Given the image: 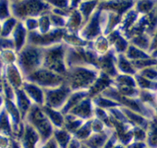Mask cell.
Instances as JSON below:
<instances>
[{
	"label": "cell",
	"instance_id": "cell-1",
	"mask_svg": "<svg viewBox=\"0 0 157 148\" xmlns=\"http://www.w3.org/2000/svg\"><path fill=\"white\" fill-rule=\"evenodd\" d=\"M12 16L19 21L28 18H39L47 14L52 6L46 0H17L10 4Z\"/></svg>",
	"mask_w": 157,
	"mask_h": 148
},
{
	"label": "cell",
	"instance_id": "cell-2",
	"mask_svg": "<svg viewBox=\"0 0 157 148\" xmlns=\"http://www.w3.org/2000/svg\"><path fill=\"white\" fill-rule=\"evenodd\" d=\"M98 78L97 72L85 67H72L66 74L65 83L71 90L90 88Z\"/></svg>",
	"mask_w": 157,
	"mask_h": 148
},
{
	"label": "cell",
	"instance_id": "cell-3",
	"mask_svg": "<svg viewBox=\"0 0 157 148\" xmlns=\"http://www.w3.org/2000/svg\"><path fill=\"white\" fill-rule=\"evenodd\" d=\"M27 78L29 80V81L36 84L39 87L42 86L48 89L56 88L65 83L64 78L62 75L52 72V70H49L46 68L37 69L29 75Z\"/></svg>",
	"mask_w": 157,
	"mask_h": 148
},
{
	"label": "cell",
	"instance_id": "cell-4",
	"mask_svg": "<svg viewBox=\"0 0 157 148\" xmlns=\"http://www.w3.org/2000/svg\"><path fill=\"white\" fill-rule=\"evenodd\" d=\"M43 50L33 46H29L24 49L20 56L22 69L26 75H30L39 69V66L43 63Z\"/></svg>",
	"mask_w": 157,
	"mask_h": 148
},
{
	"label": "cell",
	"instance_id": "cell-5",
	"mask_svg": "<svg viewBox=\"0 0 157 148\" xmlns=\"http://www.w3.org/2000/svg\"><path fill=\"white\" fill-rule=\"evenodd\" d=\"M70 88L66 83L56 88L48 89L46 93V101L47 103L46 107L56 110L62 109L70 96Z\"/></svg>",
	"mask_w": 157,
	"mask_h": 148
},
{
	"label": "cell",
	"instance_id": "cell-6",
	"mask_svg": "<svg viewBox=\"0 0 157 148\" xmlns=\"http://www.w3.org/2000/svg\"><path fill=\"white\" fill-rule=\"evenodd\" d=\"M101 13V10L97 9L80 29L81 36L84 40H93L98 38L102 33Z\"/></svg>",
	"mask_w": 157,
	"mask_h": 148
},
{
	"label": "cell",
	"instance_id": "cell-7",
	"mask_svg": "<svg viewBox=\"0 0 157 148\" xmlns=\"http://www.w3.org/2000/svg\"><path fill=\"white\" fill-rule=\"evenodd\" d=\"M136 0H106L99 2L97 9L101 11L111 12L123 16L135 6Z\"/></svg>",
	"mask_w": 157,
	"mask_h": 148
},
{
	"label": "cell",
	"instance_id": "cell-8",
	"mask_svg": "<svg viewBox=\"0 0 157 148\" xmlns=\"http://www.w3.org/2000/svg\"><path fill=\"white\" fill-rule=\"evenodd\" d=\"M24 88L26 91L27 95L31 99L35 101L37 105H42L44 103V93L43 90L39 88L38 85L35 84H24Z\"/></svg>",
	"mask_w": 157,
	"mask_h": 148
},
{
	"label": "cell",
	"instance_id": "cell-9",
	"mask_svg": "<svg viewBox=\"0 0 157 148\" xmlns=\"http://www.w3.org/2000/svg\"><path fill=\"white\" fill-rule=\"evenodd\" d=\"M82 100L77 106L71 110V115H73L76 117H90L92 115V106L90 99Z\"/></svg>",
	"mask_w": 157,
	"mask_h": 148
},
{
	"label": "cell",
	"instance_id": "cell-10",
	"mask_svg": "<svg viewBox=\"0 0 157 148\" xmlns=\"http://www.w3.org/2000/svg\"><path fill=\"white\" fill-rule=\"evenodd\" d=\"M98 4H99V1L98 0H88V1L81 2L78 5L77 9L78 10V11L80 12L82 17H83L84 23L88 21L90 16L97 10Z\"/></svg>",
	"mask_w": 157,
	"mask_h": 148
},
{
	"label": "cell",
	"instance_id": "cell-11",
	"mask_svg": "<svg viewBox=\"0 0 157 148\" xmlns=\"http://www.w3.org/2000/svg\"><path fill=\"white\" fill-rule=\"evenodd\" d=\"M19 20H18L17 19H16L13 16H11L9 19L2 21V31H1V33H2V36H6L11 34L12 33H13V31H14L15 28H16V25L19 22Z\"/></svg>",
	"mask_w": 157,
	"mask_h": 148
},
{
	"label": "cell",
	"instance_id": "cell-12",
	"mask_svg": "<svg viewBox=\"0 0 157 148\" xmlns=\"http://www.w3.org/2000/svg\"><path fill=\"white\" fill-rule=\"evenodd\" d=\"M11 2L10 0H0V21L6 20L12 16Z\"/></svg>",
	"mask_w": 157,
	"mask_h": 148
},
{
	"label": "cell",
	"instance_id": "cell-13",
	"mask_svg": "<svg viewBox=\"0 0 157 148\" xmlns=\"http://www.w3.org/2000/svg\"><path fill=\"white\" fill-rule=\"evenodd\" d=\"M118 62L119 69L121 70V72H123L125 74H131L133 72L131 66V62L129 61L123 55H119Z\"/></svg>",
	"mask_w": 157,
	"mask_h": 148
},
{
	"label": "cell",
	"instance_id": "cell-14",
	"mask_svg": "<svg viewBox=\"0 0 157 148\" xmlns=\"http://www.w3.org/2000/svg\"><path fill=\"white\" fill-rule=\"evenodd\" d=\"M46 2L52 6V8L59 10H68L71 8L69 0H46Z\"/></svg>",
	"mask_w": 157,
	"mask_h": 148
},
{
	"label": "cell",
	"instance_id": "cell-15",
	"mask_svg": "<svg viewBox=\"0 0 157 148\" xmlns=\"http://www.w3.org/2000/svg\"><path fill=\"white\" fill-rule=\"evenodd\" d=\"M22 22H23L24 25L26 28L27 31L33 32L38 29V27H39L38 18H28Z\"/></svg>",
	"mask_w": 157,
	"mask_h": 148
},
{
	"label": "cell",
	"instance_id": "cell-16",
	"mask_svg": "<svg viewBox=\"0 0 157 148\" xmlns=\"http://www.w3.org/2000/svg\"><path fill=\"white\" fill-rule=\"evenodd\" d=\"M95 101L96 102L97 105L100 107H107V108H111L113 107H117L120 106V104L116 102H113L112 100L105 99V98H96Z\"/></svg>",
	"mask_w": 157,
	"mask_h": 148
},
{
	"label": "cell",
	"instance_id": "cell-17",
	"mask_svg": "<svg viewBox=\"0 0 157 148\" xmlns=\"http://www.w3.org/2000/svg\"><path fill=\"white\" fill-rule=\"evenodd\" d=\"M85 1H88V0H69L70 7L72 9H77L81 2H85Z\"/></svg>",
	"mask_w": 157,
	"mask_h": 148
},
{
	"label": "cell",
	"instance_id": "cell-18",
	"mask_svg": "<svg viewBox=\"0 0 157 148\" xmlns=\"http://www.w3.org/2000/svg\"><path fill=\"white\" fill-rule=\"evenodd\" d=\"M2 31V22L0 21V33Z\"/></svg>",
	"mask_w": 157,
	"mask_h": 148
},
{
	"label": "cell",
	"instance_id": "cell-19",
	"mask_svg": "<svg viewBox=\"0 0 157 148\" xmlns=\"http://www.w3.org/2000/svg\"><path fill=\"white\" fill-rule=\"evenodd\" d=\"M99 2H102V1H106V0H98Z\"/></svg>",
	"mask_w": 157,
	"mask_h": 148
},
{
	"label": "cell",
	"instance_id": "cell-20",
	"mask_svg": "<svg viewBox=\"0 0 157 148\" xmlns=\"http://www.w3.org/2000/svg\"><path fill=\"white\" fill-rule=\"evenodd\" d=\"M10 2H15V1H17V0H10Z\"/></svg>",
	"mask_w": 157,
	"mask_h": 148
}]
</instances>
